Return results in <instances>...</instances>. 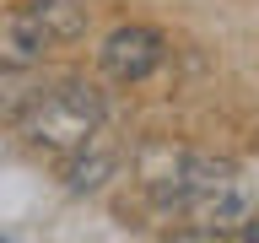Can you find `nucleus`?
Instances as JSON below:
<instances>
[{
	"label": "nucleus",
	"mask_w": 259,
	"mask_h": 243,
	"mask_svg": "<svg viewBox=\"0 0 259 243\" xmlns=\"http://www.w3.org/2000/svg\"><path fill=\"white\" fill-rule=\"evenodd\" d=\"M60 44L49 22L38 16V6H16V11L0 16V65H44V54Z\"/></svg>",
	"instance_id": "nucleus-3"
},
{
	"label": "nucleus",
	"mask_w": 259,
	"mask_h": 243,
	"mask_svg": "<svg viewBox=\"0 0 259 243\" xmlns=\"http://www.w3.org/2000/svg\"><path fill=\"white\" fill-rule=\"evenodd\" d=\"M189 216H194V222H205V238H210V232H227V227L248 222V216H254V200H248V189H243L238 178H227L222 189H210Z\"/></svg>",
	"instance_id": "nucleus-4"
},
{
	"label": "nucleus",
	"mask_w": 259,
	"mask_h": 243,
	"mask_svg": "<svg viewBox=\"0 0 259 243\" xmlns=\"http://www.w3.org/2000/svg\"><path fill=\"white\" fill-rule=\"evenodd\" d=\"M16 130L32 151L70 157L81 146H92V135L103 130V92L92 81H54L38 92V103L27 108V119Z\"/></svg>",
	"instance_id": "nucleus-1"
},
{
	"label": "nucleus",
	"mask_w": 259,
	"mask_h": 243,
	"mask_svg": "<svg viewBox=\"0 0 259 243\" xmlns=\"http://www.w3.org/2000/svg\"><path fill=\"white\" fill-rule=\"evenodd\" d=\"M108 173H113V151H97V157H87V162H70V168H65V184H70L76 194H87V189H97Z\"/></svg>",
	"instance_id": "nucleus-7"
},
{
	"label": "nucleus",
	"mask_w": 259,
	"mask_h": 243,
	"mask_svg": "<svg viewBox=\"0 0 259 243\" xmlns=\"http://www.w3.org/2000/svg\"><path fill=\"white\" fill-rule=\"evenodd\" d=\"M32 6H38V16L49 22V32L60 44H76L87 32V6H76V0H32Z\"/></svg>",
	"instance_id": "nucleus-6"
},
{
	"label": "nucleus",
	"mask_w": 259,
	"mask_h": 243,
	"mask_svg": "<svg viewBox=\"0 0 259 243\" xmlns=\"http://www.w3.org/2000/svg\"><path fill=\"white\" fill-rule=\"evenodd\" d=\"M167 60V38L157 27H141V22H130V27H113L97 49V65H103V76L119 81V87H135L146 81L151 70H162Z\"/></svg>",
	"instance_id": "nucleus-2"
},
{
	"label": "nucleus",
	"mask_w": 259,
	"mask_h": 243,
	"mask_svg": "<svg viewBox=\"0 0 259 243\" xmlns=\"http://www.w3.org/2000/svg\"><path fill=\"white\" fill-rule=\"evenodd\" d=\"M38 92L44 81L32 76V65H0V125H22Z\"/></svg>",
	"instance_id": "nucleus-5"
}]
</instances>
